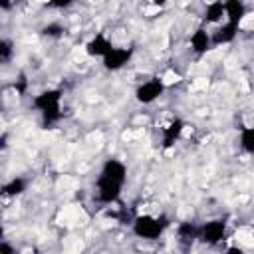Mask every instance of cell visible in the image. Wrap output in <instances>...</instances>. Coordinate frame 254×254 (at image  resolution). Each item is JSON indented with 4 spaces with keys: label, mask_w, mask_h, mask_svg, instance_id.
I'll return each mask as SVG.
<instances>
[{
    "label": "cell",
    "mask_w": 254,
    "mask_h": 254,
    "mask_svg": "<svg viewBox=\"0 0 254 254\" xmlns=\"http://www.w3.org/2000/svg\"><path fill=\"white\" fill-rule=\"evenodd\" d=\"M165 2H167V0H153V4H155V6H163Z\"/></svg>",
    "instance_id": "cell-21"
},
{
    "label": "cell",
    "mask_w": 254,
    "mask_h": 254,
    "mask_svg": "<svg viewBox=\"0 0 254 254\" xmlns=\"http://www.w3.org/2000/svg\"><path fill=\"white\" fill-rule=\"evenodd\" d=\"M190 46H192V50H194V54H206L208 50H210V46H212V36L206 32V30H202V28H198L196 32H192V36H190Z\"/></svg>",
    "instance_id": "cell-8"
},
{
    "label": "cell",
    "mask_w": 254,
    "mask_h": 254,
    "mask_svg": "<svg viewBox=\"0 0 254 254\" xmlns=\"http://www.w3.org/2000/svg\"><path fill=\"white\" fill-rule=\"evenodd\" d=\"M125 179H127V167L117 159H109L97 177V198L101 202L117 200L125 185Z\"/></svg>",
    "instance_id": "cell-1"
},
{
    "label": "cell",
    "mask_w": 254,
    "mask_h": 254,
    "mask_svg": "<svg viewBox=\"0 0 254 254\" xmlns=\"http://www.w3.org/2000/svg\"><path fill=\"white\" fill-rule=\"evenodd\" d=\"M240 145L246 153H254V127H246L240 133Z\"/></svg>",
    "instance_id": "cell-15"
},
{
    "label": "cell",
    "mask_w": 254,
    "mask_h": 254,
    "mask_svg": "<svg viewBox=\"0 0 254 254\" xmlns=\"http://www.w3.org/2000/svg\"><path fill=\"white\" fill-rule=\"evenodd\" d=\"M224 12H226V20L228 22L240 24L244 14H246V8H244L242 0H224Z\"/></svg>",
    "instance_id": "cell-10"
},
{
    "label": "cell",
    "mask_w": 254,
    "mask_h": 254,
    "mask_svg": "<svg viewBox=\"0 0 254 254\" xmlns=\"http://www.w3.org/2000/svg\"><path fill=\"white\" fill-rule=\"evenodd\" d=\"M46 36H50V38H60L62 34H64V28H62V24H58V22H54V24H48L44 30H42Z\"/></svg>",
    "instance_id": "cell-17"
},
{
    "label": "cell",
    "mask_w": 254,
    "mask_h": 254,
    "mask_svg": "<svg viewBox=\"0 0 254 254\" xmlns=\"http://www.w3.org/2000/svg\"><path fill=\"white\" fill-rule=\"evenodd\" d=\"M133 56V50L131 48H113L105 58H103V65L107 69H119L123 67Z\"/></svg>",
    "instance_id": "cell-6"
},
{
    "label": "cell",
    "mask_w": 254,
    "mask_h": 254,
    "mask_svg": "<svg viewBox=\"0 0 254 254\" xmlns=\"http://www.w3.org/2000/svg\"><path fill=\"white\" fill-rule=\"evenodd\" d=\"M0 250H2V252H6V254H14V248H12V246H8L6 242H2V244H0Z\"/></svg>",
    "instance_id": "cell-19"
},
{
    "label": "cell",
    "mask_w": 254,
    "mask_h": 254,
    "mask_svg": "<svg viewBox=\"0 0 254 254\" xmlns=\"http://www.w3.org/2000/svg\"><path fill=\"white\" fill-rule=\"evenodd\" d=\"M113 50L111 42L103 36V34H95L87 44H85V52L89 56H95V58H105L109 52Z\"/></svg>",
    "instance_id": "cell-7"
},
{
    "label": "cell",
    "mask_w": 254,
    "mask_h": 254,
    "mask_svg": "<svg viewBox=\"0 0 254 254\" xmlns=\"http://www.w3.org/2000/svg\"><path fill=\"white\" fill-rule=\"evenodd\" d=\"M10 58H12V42L2 40L0 42V60L6 64V62H10Z\"/></svg>",
    "instance_id": "cell-16"
},
{
    "label": "cell",
    "mask_w": 254,
    "mask_h": 254,
    "mask_svg": "<svg viewBox=\"0 0 254 254\" xmlns=\"http://www.w3.org/2000/svg\"><path fill=\"white\" fill-rule=\"evenodd\" d=\"M60 101H62V91L60 89H48V91H42L40 95H36L34 107L42 111L46 125L56 123L62 117V105H60Z\"/></svg>",
    "instance_id": "cell-2"
},
{
    "label": "cell",
    "mask_w": 254,
    "mask_h": 254,
    "mask_svg": "<svg viewBox=\"0 0 254 254\" xmlns=\"http://www.w3.org/2000/svg\"><path fill=\"white\" fill-rule=\"evenodd\" d=\"M200 236V228H196L194 224H190V222H183L181 226H179V238L181 240H194V238H198Z\"/></svg>",
    "instance_id": "cell-14"
},
{
    "label": "cell",
    "mask_w": 254,
    "mask_h": 254,
    "mask_svg": "<svg viewBox=\"0 0 254 254\" xmlns=\"http://www.w3.org/2000/svg\"><path fill=\"white\" fill-rule=\"evenodd\" d=\"M26 190V181L24 179H12L10 183H6L2 187V194L4 196H18Z\"/></svg>",
    "instance_id": "cell-13"
},
{
    "label": "cell",
    "mask_w": 254,
    "mask_h": 254,
    "mask_svg": "<svg viewBox=\"0 0 254 254\" xmlns=\"http://www.w3.org/2000/svg\"><path fill=\"white\" fill-rule=\"evenodd\" d=\"M165 228H167V218H165V216L155 218V216L143 214V216H137L135 222H133V232H135L139 238H147V240L159 238Z\"/></svg>",
    "instance_id": "cell-3"
},
{
    "label": "cell",
    "mask_w": 254,
    "mask_h": 254,
    "mask_svg": "<svg viewBox=\"0 0 254 254\" xmlns=\"http://www.w3.org/2000/svg\"><path fill=\"white\" fill-rule=\"evenodd\" d=\"M236 32H238V24L234 22H228L224 26H220L214 34H212V46H220V44H228L236 38Z\"/></svg>",
    "instance_id": "cell-9"
},
{
    "label": "cell",
    "mask_w": 254,
    "mask_h": 254,
    "mask_svg": "<svg viewBox=\"0 0 254 254\" xmlns=\"http://www.w3.org/2000/svg\"><path fill=\"white\" fill-rule=\"evenodd\" d=\"M163 91H165L163 81L157 79V77H153V79L141 83V85L137 87L135 95H137V101H141V103H153L159 95H163Z\"/></svg>",
    "instance_id": "cell-4"
},
{
    "label": "cell",
    "mask_w": 254,
    "mask_h": 254,
    "mask_svg": "<svg viewBox=\"0 0 254 254\" xmlns=\"http://www.w3.org/2000/svg\"><path fill=\"white\" fill-rule=\"evenodd\" d=\"M75 0H50V4L54 6V8H67L69 4H73Z\"/></svg>",
    "instance_id": "cell-18"
},
{
    "label": "cell",
    "mask_w": 254,
    "mask_h": 254,
    "mask_svg": "<svg viewBox=\"0 0 254 254\" xmlns=\"http://www.w3.org/2000/svg\"><path fill=\"white\" fill-rule=\"evenodd\" d=\"M0 6H2V10H8L10 8V0H0Z\"/></svg>",
    "instance_id": "cell-20"
},
{
    "label": "cell",
    "mask_w": 254,
    "mask_h": 254,
    "mask_svg": "<svg viewBox=\"0 0 254 254\" xmlns=\"http://www.w3.org/2000/svg\"><path fill=\"white\" fill-rule=\"evenodd\" d=\"M183 129H185V123H183L181 119L171 121V123L163 129V147H171V145L181 137Z\"/></svg>",
    "instance_id": "cell-11"
},
{
    "label": "cell",
    "mask_w": 254,
    "mask_h": 254,
    "mask_svg": "<svg viewBox=\"0 0 254 254\" xmlns=\"http://www.w3.org/2000/svg\"><path fill=\"white\" fill-rule=\"evenodd\" d=\"M226 236V224L224 220H210L206 224L200 226V240L206 242V244H216L220 240H224Z\"/></svg>",
    "instance_id": "cell-5"
},
{
    "label": "cell",
    "mask_w": 254,
    "mask_h": 254,
    "mask_svg": "<svg viewBox=\"0 0 254 254\" xmlns=\"http://www.w3.org/2000/svg\"><path fill=\"white\" fill-rule=\"evenodd\" d=\"M224 16H226V12H224V2H222V0H214V2H210V4L206 6V12H204V20H206V22L216 24V22H220Z\"/></svg>",
    "instance_id": "cell-12"
}]
</instances>
